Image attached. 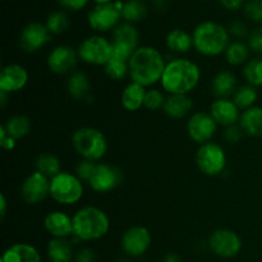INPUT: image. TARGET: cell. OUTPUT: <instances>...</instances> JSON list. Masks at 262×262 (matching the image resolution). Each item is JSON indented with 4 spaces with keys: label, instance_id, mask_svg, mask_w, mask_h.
<instances>
[{
    "label": "cell",
    "instance_id": "obj_19",
    "mask_svg": "<svg viewBox=\"0 0 262 262\" xmlns=\"http://www.w3.org/2000/svg\"><path fill=\"white\" fill-rule=\"evenodd\" d=\"M210 114L217 125L223 128L230 127L239 123L241 110L232 99H215L210 105Z\"/></svg>",
    "mask_w": 262,
    "mask_h": 262
},
{
    "label": "cell",
    "instance_id": "obj_21",
    "mask_svg": "<svg viewBox=\"0 0 262 262\" xmlns=\"http://www.w3.org/2000/svg\"><path fill=\"white\" fill-rule=\"evenodd\" d=\"M237 89V76L228 69L219 71L211 79V92L216 99H230Z\"/></svg>",
    "mask_w": 262,
    "mask_h": 262
},
{
    "label": "cell",
    "instance_id": "obj_9",
    "mask_svg": "<svg viewBox=\"0 0 262 262\" xmlns=\"http://www.w3.org/2000/svg\"><path fill=\"white\" fill-rule=\"evenodd\" d=\"M112 58L129 61L130 56L140 48V32L133 23L120 22L113 31Z\"/></svg>",
    "mask_w": 262,
    "mask_h": 262
},
{
    "label": "cell",
    "instance_id": "obj_12",
    "mask_svg": "<svg viewBox=\"0 0 262 262\" xmlns=\"http://www.w3.org/2000/svg\"><path fill=\"white\" fill-rule=\"evenodd\" d=\"M152 237L150 230L142 225H133L123 233L120 238L122 251L130 258H138L150 248Z\"/></svg>",
    "mask_w": 262,
    "mask_h": 262
},
{
    "label": "cell",
    "instance_id": "obj_43",
    "mask_svg": "<svg viewBox=\"0 0 262 262\" xmlns=\"http://www.w3.org/2000/svg\"><path fill=\"white\" fill-rule=\"evenodd\" d=\"M63 9L69 12H79L89 5L91 0H56Z\"/></svg>",
    "mask_w": 262,
    "mask_h": 262
},
{
    "label": "cell",
    "instance_id": "obj_47",
    "mask_svg": "<svg viewBox=\"0 0 262 262\" xmlns=\"http://www.w3.org/2000/svg\"><path fill=\"white\" fill-rule=\"evenodd\" d=\"M152 7L159 13L166 12L169 8V2L168 0H152Z\"/></svg>",
    "mask_w": 262,
    "mask_h": 262
},
{
    "label": "cell",
    "instance_id": "obj_16",
    "mask_svg": "<svg viewBox=\"0 0 262 262\" xmlns=\"http://www.w3.org/2000/svg\"><path fill=\"white\" fill-rule=\"evenodd\" d=\"M51 33L49 32L45 23L30 22L22 28L19 35V45L23 51L33 54L40 49L45 48L51 40Z\"/></svg>",
    "mask_w": 262,
    "mask_h": 262
},
{
    "label": "cell",
    "instance_id": "obj_51",
    "mask_svg": "<svg viewBox=\"0 0 262 262\" xmlns=\"http://www.w3.org/2000/svg\"><path fill=\"white\" fill-rule=\"evenodd\" d=\"M95 3V5H100V4H110V3H114L117 0H92Z\"/></svg>",
    "mask_w": 262,
    "mask_h": 262
},
{
    "label": "cell",
    "instance_id": "obj_8",
    "mask_svg": "<svg viewBox=\"0 0 262 262\" xmlns=\"http://www.w3.org/2000/svg\"><path fill=\"white\" fill-rule=\"evenodd\" d=\"M196 165L202 174L207 177L220 176L227 168V154L223 146L215 142L200 145L196 152Z\"/></svg>",
    "mask_w": 262,
    "mask_h": 262
},
{
    "label": "cell",
    "instance_id": "obj_27",
    "mask_svg": "<svg viewBox=\"0 0 262 262\" xmlns=\"http://www.w3.org/2000/svg\"><path fill=\"white\" fill-rule=\"evenodd\" d=\"M67 91L74 100H86L91 91V82L82 71L72 72L67 79Z\"/></svg>",
    "mask_w": 262,
    "mask_h": 262
},
{
    "label": "cell",
    "instance_id": "obj_11",
    "mask_svg": "<svg viewBox=\"0 0 262 262\" xmlns=\"http://www.w3.org/2000/svg\"><path fill=\"white\" fill-rule=\"evenodd\" d=\"M209 248L215 256L220 258H233L242 250V239L239 234L232 229L222 228L210 234Z\"/></svg>",
    "mask_w": 262,
    "mask_h": 262
},
{
    "label": "cell",
    "instance_id": "obj_34",
    "mask_svg": "<svg viewBox=\"0 0 262 262\" xmlns=\"http://www.w3.org/2000/svg\"><path fill=\"white\" fill-rule=\"evenodd\" d=\"M242 73L248 84L253 87H262V55L250 59L243 66Z\"/></svg>",
    "mask_w": 262,
    "mask_h": 262
},
{
    "label": "cell",
    "instance_id": "obj_28",
    "mask_svg": "<svg viewBox=\"0 0 262 262\" xmlns=\"http://www.w3.org/2000/svg\"><path fill=\"white\" fill-rule=\"evenodd\" d=\"M239 125L242 127L246 136L262 137V107L256 105V106L242 112Z\"/></svg>",
    "mask_w": 262,
    "mask_h": 262
},
{
    "label": "cell",
    "instance_id": "obj_14",
    "mask_svg": "<svg viewBox=\"0 0 262 262\" xmlns=\"http://www.w3.org/2000/svg\"><path fill=\"white\" fill-rule=\"evenodd\" d=\"M50 196V178L35 170L20 186V197L28 205H37Z\"/></svg>",
    "mask_w": 262,
    "mask_h": 262
},
{
    "label": "cell",
    "instance_id": "obj_6",
    "mask_svg": "<svg viewBox=\"0 0 262 262\" xmlns=\"http://www.w3.org/2000/svg\"><path fill=\"white\" fill-rule=\"evenodd\" d=\"M84 194V183L73 173L61 171L50 179V197L61 206L78 204Z\"/></svg>",
    "mask_w": 262,
    "mask_h": 262
},
{
    "label": "cell",
    "instance_id": "obj_45",
    "mask_svg": "<svg viewBox=\"0 0 262 262\" xmlns=\"http://www.w3.org/2000/svg\"><path fill=\"white\" fill-rule=\"evenodd\" d=\"M0 145H2V147L7 151L14 150L15 146H17V140L8 135L3 124L0 125Z\"/></svg>",
    "mask_w": 262,
    "mask_h": 262
},
{
    "label": "cell",
    "instance_id": "obj_46",
    "mask_svg": "<svg viewBox=\"0 0 262 262\" xmlns=\"http://www.w3.org/2000/svg\"><path fill=\"white\" fill-rule=\"evenodd\" d=\"M222 4L223 8L230 12H237V10L243 9L247 0H217Z\"/></svg>",
    "mask_w": 262,
    "mask_h": 262
},
{
    "label": "cell",
    "instance_id": "obj_10",
    "mask_svg": "<svg viewBox=\"0 0 262 262\" xmlns=\"http://www.w3.org/2000/svg\"><path fill=\"white\" fill-rule=\"evenodd\" d=\"M123 3L117 0L110 4L95 5L87 14V23L97 33L114 31L122 20Z\"/></svg>",
    "mask_w": 262,
    "mask_h": 262
},
{
    "label": "cell",
    "instance_id": "obj_36",
    "mask_svg": "<svg viewBox=\"0 0 262 262\" xmlns=\"http://www.w3.org/2000/svg\"><path fill=\"white\" fill-rule=\"evenodd\" d=\"M104 72L113 81H122L125 77L129 76V67L128 61L120 60V59L112 58L104 67Z\"/></svg>",
    "mask_w": 262,
    "mask_h": 262
},
{
    "label": "cell",
    "instance_id": "obj_49",
    "mask_svg": "<svg viewBox=\"0 0 262 262\" xmlns=\"http://www.w3.org/2000/svg\"><path fill=\"white\" fill-rule=\"evenodd\" d=\"M161 262H183V260H182L181 256L177 255V253L169 252V253H166L165 256H164Z\"/></svg>",
    "mask_w": 262,
    "mask_h": 262
},
{
    "label": "cell",
    "instance_id": "obj_17",
    "mask_svg": "<svg viewBox=\"0 0 262 262\" xmlns=\"http://www.w3.org/2000/svg\"><path fill=\"white\" fill-rule=\"evenodd\" d=\"M122 181L123 173L117 166L106 163H97L96 170L89 182V186L97 193H107L117 188Z\"/></svg>",
    "mask_w": 262,
    "mask_h": 262
},
{
    "label": "cell",
    "instance_id": "obj_22",
    "mask_svg": "<svg viewBox=\"0 0 262 262\" xmlns=\"http://www.w3.org/2000/svg\"><path fill=\"white\" fill-rule=\"evenodd\" d=\"M0 262H42V257L35 246L15 243L4 251Z\"/></svg>",
    "mask_w": 262,
    "mask_h": 262
},
{
    "label": "cell",
    "instance_id": "obj_42",
    "mask_svg": "<svg viewBox=\"0 0 262 262\" xmlns=\"http://www.w3.org/2000/svg\"><path fill=\"white\" fill-rule=\"evenodd\" d=\"M243 136H245V132H243L239 123L224 128V132H223V137H224V140L227 141L228 143H238L242 140Z\"/></svg>",
    "mask_w": 262,
    "mask_h": 262
},
{
    "label": "cell",
    "instance_id": "obj_1",
    "mask_svg": "<svg viewBox=\"0 0 262 262\" xmlns=\"http://www.w3.org/2000/svg\"><path fill=\"white\" fill-rule=\"evenodd\" d=\"M166 63L160 50L150 45L140 46L128 61L129 78L146 89H151L160 83Z\"/></svg>",
    "mask_w": 262,
    "mask_h": 262
},
{
    "label": "cell",
    "instance_id": "obj_33",
    "mask_svg": "<svg viewBox=\"0 0 262 262\" xmlns=\"http://www.w3.org/2000/svg\"><path fill=\"white\" fill-rule=\"evenodd\" d=\"M258 99V92L257 89L251 84H243L237 89V91L233 95L232 100L234 104L239 107L241 112L250 109V107L256 106V101Z\"/></svg>",
    "mask_w": 262,
    "mask_h": 262
},
{
    "label": "cell",
    "instance_id": "obj_7",
    "mask_svg": "<svg viewBox=\"0 0 262 262\" xmlns=\"http://www.w3.org/2000/svg\"><path fill=\"white\" fill-rule=\"evenodd\" d=\"M79 60L89 66L105 67L113 55L112 40H107L102 35H91L79 43L78 49Z\"/></svg>",
    "mask_w": 262,
    "mask_h": 262
},
{
    "label": "cell",
    "instance_id": "obj_3",
    "mask_svg": "<svg viewBox=\"0 0 262 262\" xmlns=\"http://www.w3.org/2000/svg\"><path fill=\"white\" fill-rule=\"evenodd\" d=\"M192 37L194 50L207 58H215L224 54L232 42L228 28L215 20L199 23L192 32Z\"/></svg>",
    "mask_w": 262,
    "mask_h": 262
},
{
    "label": "cell",
    "instance_id": "obj_32",
    "mask_svg": "<svg viewBox=\"0 0 262 262\" xmlns=\"http://www.w3.org/2000/svg\"><path fill=\"white\" fill-rule=\"evenodd\" d=\"M36 170L42 173L48 178H54L61 173V163L58 156L51 152H42L36 159Z\"/></svg>",
    "mask_w": 262,
    "mask_h": 262
},
{
    "label": "cell",
    "instance_id": "obj_40",
    "mask_svg": "<svg viewBox=\"0 0 262 262\" xmlns=\"http://www.w3.org/2000/svg\"><path fill=\"white\" fill-rule=\"evenodd\" d=\"M228 31H229V35L230 37H234L237 38V40L242 41L243 38H248V36H250V30H248L247 25H246L243 20H233L232 23L229 25V27H228Z\"/></svg>",
    "mask_w": 262,
    "mask_h": 262
},
{
    "label": "cell",
    "instance_id": "obj_48",
    "mask_svg": "<svg viewBox=\"0 0 262 262\" xmlns=\"http://www.w3.org/2000/svg\"><path fill=\"white\" fill-rule=\"evenodd\" d=\"M7 210H8L7 197H5L4 193H2L0 194V216H2V219L7 215Z\"/></svg>",
    "mask_w": 262,
    "mask_h": 262
},
{
    "label": "cell",
    "instance_id": "obj_18",
    "mask_svg": "<svg viewBox=\"0 0 262 262\" xmlns=\"http://www.w3.org/2000/svg\"><path fill=\"white\" fill-rule=\"evenodd\" d=\"M28 72L23 66L17 63L7 64L0 71V91L14 94L20 91L27 84Z\"/></svg>",
    "mask_w": 262,
    "mask_h": 262
},
{
    "label": "cell",
    "instance_id": "obj_37",
    "mask_svg": "<svg viewBox=\"0 0 262 262\" xmlns=\"http://www.w3.org/2000/svg\"><path fill=\"white\" fill-rule=\"evenodd\" d=\"M166 96L161 90L159 89H147L145 95V107L148 110H159L163 109L165 104Z\"/></svg>",
    "mask_w": 262,
    "mask_h": 262
},
{
    "label": "cell",
    "instance_id": "obj_38",
    "mask_svg": "<svg viewBox=\"0 0 262 262\" xmlns=\"http://www.w3.org/2000/svg\"><path fill=\"white\" fill-rule=\"evenodd\" d=\"M243 13L248 20L262 26V0H247Z\"/></svg>",
    "mask_w": 262,
    "mask_h": 262
},
{
    "label": "cell",
    "instance_id": "obj_20",
    "mask_svg": "<svg viewBox=\"0 0 262 262\" xmlns=\"http://www.w3.org/2000/svg\"><path fill=\"white\" fill-rule=\"evenodd\" d=\"M43 228L51 238L73 237V216L60 210L50 211L43 219Z\"/></svg>",
    "mask_w": 262,
    "mask_h": 262
},
{
    "label": "cell",
    "instance_id": "obj_35",
    "mask_svg": "<svg viewBox=\"0 0 262 262\" xmlns=\"http://www.w3.org/2000/svg\"><path fill=\"white\" fill-rule=\"evenodd\" d=\"M45 25L51 35H60L71 26V20L64 10H55L48 15Z\"/></svg>",
    "mask_w": 262,
    "mask_h": 262
},
{
    "label": "cell",
    "instance_id": "obj_5",
    "mask_svg": "<svg viewBox=\"0 0 262 262\" xmlns=\"http://www.w3.org/2000/svg\"><path fill=\"white\" fill-rule=\"evenodd\" d=\"M74 151L84 160L97 163L107 152V141L104 133L94 127H81L72 135Z\"/></svg>",
    "mask_w": 262,
    "mask_h": 262
},
{
    "label": "cell",
    "instance_id": "obj_39",
    "mask_svg": "<svg viewBox=\"0 0 262 262\" xmlns=\"http://www.w3.org/2000/svg\"><path fill=\"white\" fill-rule=\"evenodd\" d=\"M96 166L97 163H95V161L82 159V160L77 164L76 173L74 174H76L83 183H89V182L91 181L92 176H94L95 170H96Z\"/></svg>",
    "mask_w": 262,
    "mask_h": 262
},
{
    "label": "cell",
    "instance_id": "obj_29",
    "mask_svg": "<svg viewBox=\"0 0 262 262\" xmlns=\"http://www.w3.org/2000/svg\"><path fill=\"white\" fill-rule=\"evenodd\" d=\"M250 53L251 49L248 46V43L239 40H234L229 43V46L225 50L224 55L229 66L239 67L245 66L250 60Z\"/></svg>",
    "mask_w": 262,
    "mask_h": 262
},
{
    "label": "cell",
    "instance_id": "obj_23",
    "mask_svg": "<svg viewBox=\"0 0 262 262\" xmlns=\"http://www.w3.org/2000/svg\"><path fill=\"white\" fill-rule=\"evenodd\" d=\"M193 109V100L189 95H168L163 112L170 119H183Z\"/></svg>",
    "mask_w": 262,
    "mask_h": 262
},
{
    "label": "cell",
    "instance_id": "obj_30",
    "mask_svg": "<svg viewBox=\"0 0 262 262\" xmlns=\"http://www.w3.org/2000/svg\"><path fill=\"white\" fill-rule=\"evenodd\" d=\"M4 128L7 130L8 135L10 137L15 138V140H22L25 138L28 133L31 132V127H32V123L31 119L26 115L17 114L10 117L7 122L4 123Z\"/></svg>",
    "mask_w": 262,
    "mask_h": 262
},
{
    "label": "cell",
    "instance_id": "obj_41",
    "mask_svg": "<svg viewBox=\"0 0 262 262\" xmlns=\"http://www.w3.org/2000/svg\"><path fill=\"white\" fill-rule=\"evenodd\" d=\"M247 43L251 51H255L258 55H262V26H258L255 30L251 31Z\"/></svg>",
    "mask_w": 262,
    "mask_h": 262
},
{
    "label": "cell",
    "instance_id": "obj_52",
    "mask_svg": "<svg viewBox=\"0 0 262 262\" xmlns=\"http://www.w3.org/2000/svg\"><path fill=\"white\" fill-rule=\"evenodd\" d=\"M117 262H130L129 260H125V258H122V260H118Z\"/></svg>",
    "mask_w": 262,
    "mask_h": 262
},
{
    "label": "cell",
    "instance_id": "obj_15",
    "mask_svg": "<svg viewBox=\"0 0 262 262\" xmlns=\"http://www.w3.org/2000/svg\"><path fill=\"white\" fill-rule=\"evenodd\" d=\"M78 51L69 45H58L49 53L46 64L51 73L64 76L74 72L78 61Z\"/></svg>",
    "mask_w": 262,
    "mask_h": 262
},
{
    "label": "cell",
    "instance_id": "obj_44",
    "mask_svg": "<svg viewBox=\"0 0 262 262\" xmlns=\"http://www.w3.org/2000/svg\"><path fill=\"white\" fill-rule=\"evenodd\" d=\"M73 262H96V253L92 248L83 247L74 255Z\"/></svg>",
    "mask_w": 262,
    "mask_h": 262
},
{
    "label": "cell",
    "instance_id": "obj_13",
    "mask_svg": "<svg viewBox=\"0 0 262 262\" xmlns=\"http://www.w3.org/2000/svg\"><path fill=\"white\" fill-rule=\"evenodd\" d=\"M217 123L210 113L196 112L187 122V133L193 142L199 145L211 142L217 132Z\"/></svg>",
    "mask_w": 262,
    "mask_h": 262
},
{
    "label": "cell",
    "instance_id": "obj_2",
    "mask_svg": "<svg viewBox=\"0 0 262 262\" xmlns=\"http://www.w3.org/2000/svg\"><path fill=\"white\" fill-rule=\"evenodd\" d=\"M201 81L199 64L187 58L171 59L161 77V89L168 95H189Z\"/></svg>",
    "mask_w": 262,
    "mask_h": 262
},
{
    "label": "cell",
    "instance_id": "obj_24",
    "mask_svg": "<svg viewBox=\"0 0 262 262\" xmlns=\"http://www.w3.org/2000/svg\"><path fill=\"white\" fill-rule=\"evenodd\" d=\"M165 45L171 53L183 55V54L189 53V50L193 48V37H192V33H188L182 28H174L169 31L166 35Z\"/></svg>",
    "mask_w": 262,
    "mask_h": 262
},
{
    "label": "cell",
    "instance_id": "obj_31",
    "mask_svg": "<svg viewBox=\"0 0 262 262\" xmlns=\"http://www.w3.org/2000/svg\"><path fill=\"white\" fill-rule=\"evenodd\" d=\"M147 12V5L143 3V0H125L122 8V19L123 22L136 25L146 18Z\"/></svg>",
    "mask_w": 262,
    "mask_h": 262
},
{
    "label": "cell",
    "instance_id": "obj_50",
    "mask_svg": "<svg viewBox=\"0 0 262 262\" xmlns=\"http://www.w3.org/2000/svg\"><path fill=\"white\" fill-rule=\"evenodd\" d=\"M8 96H9V94H7V92H3L0 91V106L4 109L5 106H7V100H8Z\"/></svg>",
    "mask_w": 262,
    "mask_h": 262
},
{
    "label": "cell",
    "instance_id": "obj_4",
    "mask_svg": "<svg viewBox=\"0 0 262 262\" xmlns=\"http://www.w3.org/2000/svg\"><path fill=\"white\" fill-rule=\"evenodd\" d=\"M110 219L97 206H83L73 215V237L81 242H95L109 233Z\"/></svg>",
    "mask_w": 262,
    "mask_h": 262
},
{
    "label": "cell",
    "instance_id": "obj_26",
    "mask_svg": "<svg viewBox=\"0 0 262 262\" xmlns=\"http://www.w3.org/2000/svg\"><path fill=\"white\" fill-rule=\"evenodd\" d=\"M46 255L50 262H73L76 253L68 238H51L46 247Z\"/></svg>",
    "mask_w": 262,
    "mask_h": 262
},
{
    "label": "cell",
    "instance_id": "obj_25",
    "mask_svg": "<svg viewBox=\"0 0 262 262\" xmlns=\"http://www.w3.org/2000/svg\"><path fill=\"white\" fill-rule=\"evenodd\" d=\"M145 95L146 87L141 86L136 82H130L124 87L122 96H120L122 106L127 112H138L141 107L145 106Z\"/></svg>",
    "mask_w": 262,
    "mask_h": 262
}]
</instances>
